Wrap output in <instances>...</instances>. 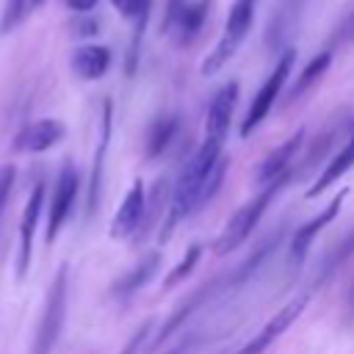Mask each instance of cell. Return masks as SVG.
<instances>
[{"label":"cell","mask_w":354,"mask_h":354,"mask_svg":"<svg viewBox=\"0 0 354 354\" xmlns=\"http://www.w3.org/2000/svg\"><path fill=\"white\" fill-rule=\"evenodd\" d=\"M279 238H282V232H277L274 238H268V241H263L252 254H249V260L246 263H241V268L230 277V288H238V285H243L260 266H266V260L274 254V249H277V243H279Z\"/></svg>","instance_id":"cell-21"},{"label":"cell","mask_w":354,"mask_h":354,"mask_svg":"<svg viewBox=\"0 0 354 354\" xmlns=\"http://www.w3.org/2000/svg\"><path fill=\"white\" fill-rule=\"evenodd\" d=\"M235 105H238V83L230 80V83H224V86L216 91V97H213V102H210V108H207L205 133H207L210 138L224 141V136H227V130H230V122H232V113H235Z\"/></svg>","instance_id":"cell-10"},{"label":"cell","mask_w":354,"mask_h":354,"mask_svg":"<svg viewBox=\"0 0 354 354\" xmlns=\"http://www.w3.org/2000/svg\"><path fill=\"white\" fill-rule=\"evenodd\" d=\"M221 144L218 138L205 136V141L199 144V149L185 160L183 171L177 174V183L169 194V205H166V216L160 224V235L158 241L166 243L171 238V232L177 230V224H183L194 210H196V199H199V188L207 177V171L213 169V163L221 158Z\"/></svg>","instance_id":"cell-1"},{"label":"cell","mask_w":354,"mask_h":354,"mask_svg":"<svg viewBox=\"0 0 354 354\" xmlns=\"http://www.w3.org/2000/svg\"><path fill=\"white\" fill-rule=\"evenodd\" d=\"M288 183H290V169H285V171L277 174L274 180L263 183V191H260L254 199H249L243 207H238V210L232 213V218L227 221V227H224L221 235L216 238L213 252H216V254H230V252H235V249L252 235V230L257 227V221L263 218V213L268 210V205L274 202V196H277Z\"/></svg>","instance_id":"cell-2"},{"label":"cell","mask_w":354,"mask_h":354,"mask_svg":"<svg viewBox=\"0 0 354 354\" xmlns=\"http://www.w3.org/2000/svg\"><path fill=\"white\" fill-rule=\"evenodd\" d=\"M301 144H304V130H296L290 138H285L277 149H271V152L257 163V169H254V180L263 185V183L274 180L277 174H282V171L290 166V160L296 158V152H299Z\"/></svg>","instance_id":"cell-13"},{"label":"cell","mask_w":354,"mask_h":354,"mask_svg":"<svg viewBox=\"0 0 354 354\" xmlns=\"http://www.w3.org/2000/svg\"><path fill=\"white\" fill-rule=\"evenodd\" d=\"M152 326H155V321H144V324L133 332V337L124 343V348H122L119 354H141V348H144V343H147V337H149Z\"/></svg>","instance_id":"cell-29"},{"label":"cell","mask_w":354,"mask_h":354,"mask_svg":"<svg viewBox=\"0 0 354 354\" xmlns=\"http://www.w3.org/2000/svg\"><path fill=\"white\" fill-rule=\"evenodd\" d=\"M252 19H254V3L252 0H235L230 14H227V25H224V39L235 41L241 47L243 36L249 33L252 28Z\"/></svg>","instance_id":"cell-19"},{"label":"cell","mask_w":354,"mask_h":354,"mask_svg":"<svg viewBox=\"0 0 354 354\" xmlns=\"http://www.w3.org/2000/svg\"><path fill=\"white\" fill-rule=\"evenodd\" d=\"M169 194H171V180H169V174H163V177H158V183L152 185V194H149L147 202H144V218H141V224H138V230H136L133 235L144 238L152 227L160 224V213H163V207L169 205Z\"/></svg>","instance_id":"cell-18"},{"label":"cell","mask_w":354,"mask_h":354,"mask_svg":"<svg viewBox=\"0 0 354 354\" xmlns=\"http://www.w3.org/2000/svg\"><path fill=\"white\" fill-rule=\"evenodd\" d=\"M351 254H354V230H351V232H348V235H346V238H343V241L335 246V252H332V254L324 260L321 274H318V279H315V288H318L324 279H329V277H332V274H335V271H337V268H340V266H343V263H346Z\"/></svg>","instance_id":"cell-26"},{"label":"cell","mask_w":354,"mask_h":354,"mask_svg":"<svg viewBox=\"0 0 354 354\" xmlns=\"http://www.w3.org/2000/svg\"><path fill=\"white\" fill-rule=\"evenodd\" d=\"M213 288H216V285H213V282H207V285H202L199 290H194V293H191V296H188V299H185V301H183V304H180V307H177V310L163 321V326L158 329V335L149 340L147 351H155L158 346H163V343H166V340H169V337H171V335H174V332H177V329H180V326L194 315V310H199V307H202V301L213 293Z\"/></svg>","instance_id":"cell-14"},{"label":"cell","mask_w":354,"mask_h":354,"mask_svg":"<svg viewBox=\"0 0 354 354\" xmlns=\"http://www.w3.org/2000/svg\"><path fill=\"white\" fill-rule=\"evenodd\" d=\"M351 166H354V133H351L348 144H346L337 155H332V160H329V163H326V169L318 174V180L307 188V196H310V199H315L318 194H324V191H326L332 183H337V180H340Z\"/></svg>","instance_id":"cell-17"},{"label":"cell","mask_w":354,"mask_h":354,"mask_svg":"<svg viewBox=\"0 0 354 354\" xmlns=\"http://www.w3.org/2000/svg\"><path fill=\"white\" fill-rule=\"evenodd\" d=\"M346 188L343 191H337L335 196H332V202L315 216V218H310L307 224H301L296 232H293V238H290V243H288V252H290V260L299 266V263H304V257H307V252H310V243L318 238V232L329 224V221H335L337 218V213H340V207H343V199H346Z\"/></svg>","instance_id":"cell-8"},{"label":"cell","mask_w":354,"mask_h":354,"mask_svg":"<svg viewBox=\"0 0 354 354\" xmlns=\"http://www.w3.org/2000/svg\"><path fill=\"white\" fill-rule=\"evenodd\" d=\"M177 130H180V119H177V116H160V119L149 127V133H147V158L163 155V152L169 149V144L174 141Z\"/></svg>","instance_id":"cell-20"},{"label":"cell","mask_w":354,"mask_h":354,"mask_svg":"<svg viewBox=\"0 0 354 354\" xmlns=\"http://www.w3.org/2000/svg\"><path fill=\"white\" fill-rule=\"evenodd\" d=\"M144 202H147L144 183L136 180L130 185V191L124 194V199H122V205H119V210H116V216L111 221V230H108L111 238H130L138 230V224L144 218Z\"/></svg>","instance_id":"cell-9"},{"label":"cell","mask_w":354,"mask_h":354,"mask_svg":"<svg viewBox=\"0 0 354 354\" xmlns=\"http://www.w3.org/2000/svg\"><path fill=\"white\" fill-rule=\"evenodd\" d=\"M293 61H296V50L282 53V58L277 61V66L271 69V75L266 77V83L257 88V94H254V100H252V105H249V111H246V116H243L241 136H252L254 127H257L260 122H266V116L271 113V108H274V102H277V97H279V91H282V86H285L290 69H293Z\"/></svg>","instance_id":"cell-4"},{"label":"cell","mask_w":354,"mask_h":354,"mask_svg":"<svg viewBox=\"0 0 354 354\" xmlns=\"http://www.w3.org/2000/svg\"><path fill=\"white\" fill-rule=\"evenodd\" d=\"M66 288H69V266L61 263L47 288V299H44V310H41V321H39L30 354H50L55 348L66 321Z\"/></svg>","instance_id":"cell-3"},{"label":"cell","mask_w":354,"mask_h":354,"mask_svg":"<svg viewBox=\"0 0 354 354\" xmlns=\"http://www.w3.org/2000/svg\"><path fill=\"white\" fill-rule=\"evenodd\" d=\"M64 133H66L64 122H58V119H36L33 124H28L17 136L14 147L19 152H44V149L55 147L64 138Z\"/></svg>","instance_id":"cell-11"},{"label":"cell","mask_w":354,"mask_h":354,"mask_svg":"<svg viewBox=\"0 0 354 354\" xmlns=\"http://www.w3.org/2000/svg\"><path fill=\"white\" fill-rule=\"evenodd\" d=\"M199 260H202V246H199V243H191L188 252H185V257L166 274V279H163V290H171V288L180 285L188 274H194V268L199 266Z\"/></svg>","instance_id":"cell-25"},{"label":"cell","mask_w":354,"mask_h":354,"mask_svg":"<svg viewBox=\"0 0 354 354\" xmlns=\"http://www.w3.org/2000/svg\"><path fill=\"white\" fill-rule=\"evenodd\" d=\"M44 0H30V8H36V6H41Z\"/></svg>","instance_id":"cell-33"},{"label":"cell","mask_w":354,"mask_h":354,"mask_svg":"<svg viewBox=\"0 0 354 354\" xmlns=\"http://www.w3.org/2000/svg\"><path fill=\"white\" fill-rule=\"evenodd\" d=\"M169 354H183V346H180V348H171Z\"/></svg>","instance_id":"cell-34"},{"label":"cell","mask_w":354,"mask_h":354,"mask_svg":"<svg viewBox=\"0 0 354 354\" xmlns=\"http://www.w3.org/2000/svg\"><path fill=\"white\" fill-rule=\"evenodd\" d=\"M41 207H44V183L39 180V183L30 188V194H28V202H25V210H22V221H19L17 279H25V274H28V266H30V252H33V235H36V227H39Z\"/></svg>","instance_id":"cell-7"},{"label":"cell","mask_w":354,"mask_h":354,"mask_svg":"<svg viewBox=\"0 0 354 354\" xmlns=\"http://www.w3.org/2000/svg\"><path fill=\"white\" fill-rule=\"evenodd\" d=\"M307 307V296H299V299H293V301H288L282 310H277L271 318H268V324L246 343V346H241L235 354H266L268 351V346L282 335V332H288L293 324H296V318L301 315V310Z\"/></svg>","instance_id":"cell-6"},{"label":"cell","mask_w":354,"mask_h":354,"mask_svg":"<svg viewBox=\"0 0 354 354\" xmlns=\"http://www.w3.org/2000/svg\"><path fill=\"white\" fill-rule=\"evenodd\" d=\"M77 188H80V174L75 169L72 160H66L55 177V188H53V196H50V213H47V243H53L61 232V227L66 224L72 207H75V199H77Z\"/></svg>","instance_id":"cell-5"},{"label":"cell","mask_w":354,"mask_h":354,"mask_svg":"<svg viewBox=\"0 0 354 354\" xmlns=\"http://www.w3.org/2000/svg\"><path fill=\"white\" fill-rule=\"evenodd\" d=\"M111 6L124 17V19H147L152 0H111Z\"/></svg>","instance_id":"cell-28"},{"label":"cell","mask_w":354,"mask_h":354,"mask_svg":"<svg viewBox=\"0 0 354 354\" xmlns=\"http://www.w3.org/2000/svg\"><path fill=\"white\" fill-rule=\"evenodd\" d=\"M14 177H17V166L14 163H3L0 166V210H3V205H6V199L11 194V188H14Z\"/></svg>","instance_id":"cell-30"},{"label":"cell","mask_w":354,"mask_h":354,"mask_svg":"<svg viewBox=\"0 0 354 354\" xmlns=\"http://www.w3.org/2000/svg\"><path fill=\"white\" fill-rule=\"evenodd\" d=\"M66 3V8H72V11H80V14H86V11H91L100 0H64Z\"/></svg>","instance_id":"cell-31"},{"label":"cell","mask_w":354,"mask_h":354,"mask_svg":"<svg viewBox=\"0 0 354 354\" xmlns=\"http://www.w3.org/2000/svg\"><path fill=\"white\" fill-rule=\"evenodd\" d=\"M28 11H30V0H6L3 17H0V33H8L11 28H17Z\"/></svg>","instance_id":"cell-27"},{"label":"cell","mask_w":354,"mask_h":354,"mask_svg":"<svg viewBox=\"0 0 354 354\" xmlns=\"http://www.w3.org/2000/svg\"><path fill=\"white\" fill-rule=\"evenodd\" d=\"M235 50H238V44L235 41H230V39H218L216 41V47L205 55V61H202V66H199V72L205 75V77H213L216 72H221V66L235 55Z\"/></svg>","instance_id":"cell-24"},{"label":"cell","mask_w":354,"mask_h":354,"mask_svg":"<svg viewBox=\"0 0 354 354\" xmlns=\"http://www.w3.org/2000/svg\"><path fill=\"white\" fill-rule=\"evenodd\" d=\"M329 64H332V53H318L315 58H310V64L301 69V75H299V80L293 83V91H290V100H296L299 94H304L326 69H329Z\"/></svg>","instance_id":"cell-23"},{"label":"cell","mask_w":354,"mask_h":354,"mask_svg":"<svg viewBox=\"0 0 354 354\" xmlns=\"http://www.w3.org/2000/svg\"><path fill=\"white\" fill-rule=\"evenodd\" d=\"M343 33H346V39H354V14L348 17V22H346V28H343Z\"/></svg>","instance_id":"cell-32"},{"label":"cell","mask_w":354,"mask_h":354,"mask_svg":"<svg viewBox=\"0 0 354 354\" xmlns=\"http://www.w3.org/2000/svg\"><path fill=\"white\" fill-rule=\"evenodd\" d=\"M111 66V50L102 44H86L77 47L72 55V69L83 80H100Z\"/></svg>","instance_id":"cell-16"},{"label":"cell","mask_w":354,"mask_h":354,"mask_svg":"<svg viewBox=\"0 0 354 354\" xmlns=\"http://www.w3.org/2000/svg\"><path fill=\"white\" fill-rule=\"evenodd\" d=\"M207 6L210 0H199V3H191V6H180V11L174 14V22L180 28V33L185 39H191L194 33H199V28L205 25V17H207Z\"/></svg>","instance_id":"cell-22"},{"label":"cell","mask_w":354,"mask_h":354,"mask_svg":"<svg viewBox=\"0 0 354 354\" xmlns=\"http://www.w3.org/2000/svg\"><path fill=\"white\" fill-rule=\"evenodd\" d=\"M252 3H254V0H252Z\"/></svg>","instance_id":"cell-35"},{"label":"cell","mask_w":354,"mask_h":354,"mask_svg":"<svg viewBox=\"0 0 354 354\" xmlns=\"http://www.w3.org/2000/svg\"><path fill=\"white\" fill-rule=\"evenodd\" d=\"M108 141H111V102H105V105H102L100 144H97L94 166H91V177H88V207H86V213H88V216H94V213H97V205H100V191H102V163H105Z\"/></svg>","instance_id":"cell-15"},{"label":"cell","mask_w":354,"mask_h":354,"mask_svg":"<svg viewBox=\"0 0 354 354\" xmlns=\"http://www.w3.org/2000/svg\"><path fill=\"white\" fill-rule=\"evenodd\" d=\"M158 263H160V254H158V252H147L130 271H124V274L111 285V296H113L116 301H127V299H133V296H136V293L155 277Z\"/></svg>","instance_id":"cell-12"}]
</instances>
